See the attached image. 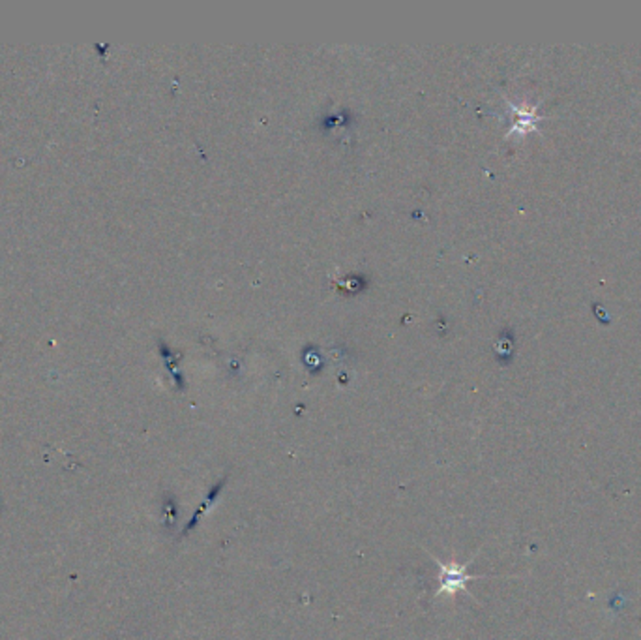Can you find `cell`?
Listing matches in <instances>:
<instances>
[{"instance_id": "cell-1", "label": "cell", "mask_w": 641, "mask_h": 640, "mask_svg": "<svg viewBox=\"0 0 641 640\" xmlns=\"http://www.w3.org/2000/svg\"><path fill=\"white\" fill-rule=\"evenodd\" d=\"M476 576L469 575L465 567H443V582H441V589L454 593L458 589L467 588V582H471Z\"/></svg>"}, {"instance_id": "cell-2", "label": "cell", "mask_w": 641, "mask_h": 640, "mask_svg": "<svg viewBox=\"0 0 641 640\" xmlns=\"http://www.w3.org/2000/svg\"><path fill=\"white\" fill-rule=\"evenodd\" d=\"M224 483H225V479H222V481H220V483H218L216 487H212V490H210V492H209V496L205 498V502H202V505H199V509L195 511V513H194V518H192V522L187 524L186 528H184V531L192 530V528H195V526H197V522H199V517H201L202 513H205V511L209 509L210 505H212V503H214V502H216V500H218V496H220V492H222V487H224Z\"/></svg>"}]
</instances>
